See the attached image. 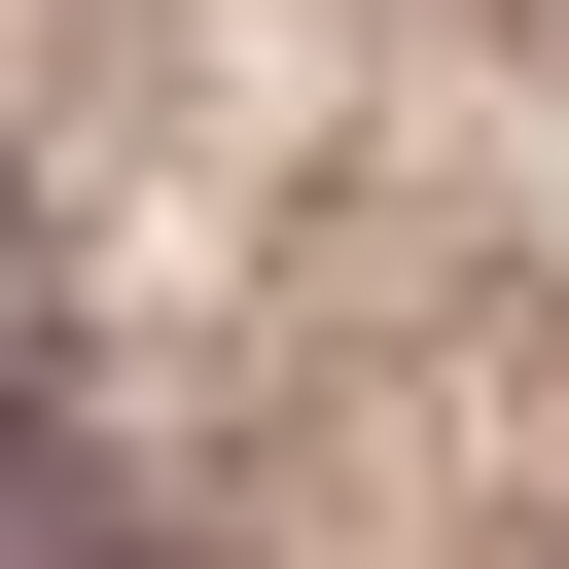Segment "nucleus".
I'll list each match as a JSON object with an SVG mask.
<instances>
[{
    "label": "nucleus",
    "mask_w": 569,
    "mask_h": 569,
    "mask_svg": "<svg viewBox=\"0 0 569 569\" xmlns=\"http://www.w3.org/2000/svg\"><path fill=\"white\" fill-rule=\"evenodd\" d=\"M0 569H142V498H107V427H71L36 320H0Z\"/></svg>",
    "instance_id": "f257e3e1"
},
{
    "label": "nucleus",
    "mask_w": 569,
    "mask_h": 569,
    "mask_svg": "<svg viewBox=\"0 0 569 569\" xmlns=\"http://www.w3.org/2000/svg\"><path fill=\"white\" fill-rule=\"evenodd\" d=\"M0 320H36V284H0Z\"/></svg>",
    "instance_id": "f03ea898"
}]
</instances>
